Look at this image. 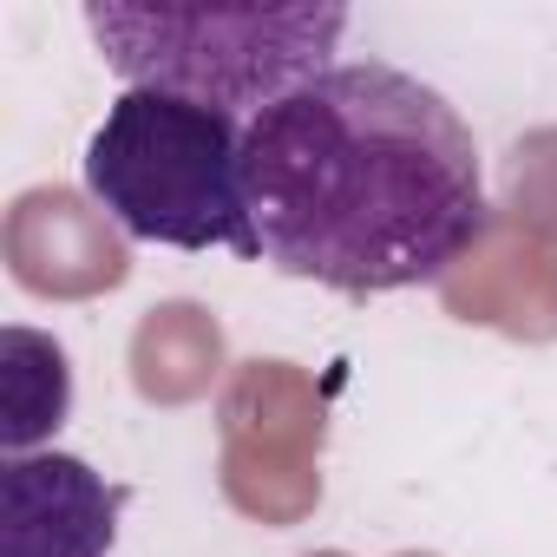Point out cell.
<instances>
[{"label":"cell","mask_w":557,"mask_h":557,"mask_svg":"<svg viewBox=\"0 0 557 557\" xmlns=\"http://www.w3.org/2000/svg\"><path fill=\"white\" fill-rule=\"evenodd\" d=\"M243 190L256 256L335 296L440 283L492 216L472 125L387 60H348L249 119Z\"/></svg>","instance_id":"cell-1"},{"label":"cell","mask_w":557,"mask_h":557,"mask_svg":"<svg viewBox=\"0 0 557 557\" xmlns=\"http://www.w3.org/2000/svg\"><path fill=\"white\" fill-rule=\"evenodd\" d=\"M86 34L125 86L171 92L249 125L289 92L335 73L348 8H125V0H92Z\"/></svg>","instance_id":"cell-2"},{"label":"cell","mask_w":557,"mask_h":557,"mask_svg":"<svg viewBox=\"0 0 557 557\" xmlns=\"http://www.w3.org/2000/svg\"><path fill=\"white\" fill-rule=\"evenodd\" d=\"M243 132L249 125L210 106L125 86L86 138V190L132 243L262 262L243 190Z\"/></svg>","instance_id":"cell-3"},{"label":"cell","mask_w":557,"mask_h":557,"mask_svg":"<svg viewBox=\"0 0 557 557\" xmlns=\"http://www.w3.org/2000/svg\"><path fill=\"white\" fill-rule=\"evenodd\" d=\"M125 498L79 453L0 459V557H112Z\"/></svg>","instance_id":"cell-4"},{"label":"cell","mask_w":557,"mask_h":557,"mask_svg":"<svg viewBox=\"0 0 557 557\" xmlns=\"http://www.w3.org/2000/svg\"><path fill=\"white\" fill-rule=\"evenodd\" d=\"M73 413V361L53 335L8 322L0 329V446L8 459L47 453V440Z\"/></svg>","instance_id":"cell-5"}]
</instances>
